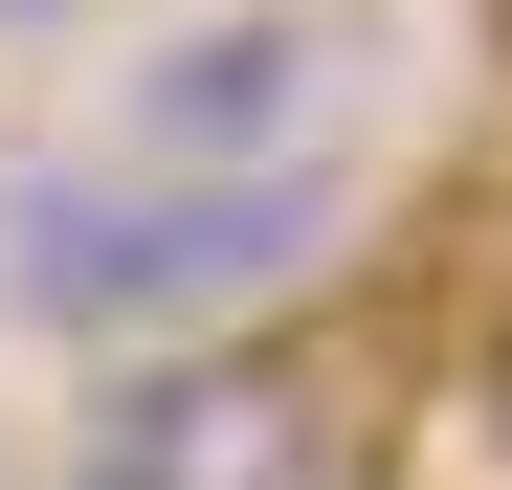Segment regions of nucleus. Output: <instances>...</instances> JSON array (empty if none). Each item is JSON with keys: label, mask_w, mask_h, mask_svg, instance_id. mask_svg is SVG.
<instances>
[{"label": "nucleus", "mask_w": 512, "mask_h": 490, "mask_svg": "<svg viewBox=\"0 0 512 490\" xmlns=\"http://www.w3.org/2000/svg\"><path fill=\"white\" fill-rule=\"evenodd\" d=\"M112 490H334V357L290 335H179L112 379Z\"/></svg>", "instance_id": "obj_3"}, {"label": "nucleus", "mask_w": 512, "mask_h": 490, "mask_svg": "<svg viewBox=\"0 0 512 490\" xmlns=\"http://www.w3.org/2000/svg\"><path fill=\"white\" fill-rule=\"evenodd\" d=\"M379 67L357 0H201L179 45L112 90V156L134 179H268V156H334V90Z\"/></svg>", "instance_id": "obj_2"}, {"label": "nucleus", "mask_w": 512, "mask_h": 490, "mask_svg": "<svg viewBox=\"0 0 512 490\" xmlns=\"http://www.w3.org/2000/svg\"><path fill=\"white\" fill-rule=\"evenodd\" d=\"M357 179L334 156H268V179H134V156H67V179H0V312L90 357H179L223 312H268L334 268Z\"/></svg>", "instance_id": "obj_1"}, {"label": "nucleus", "mask_w": 512, "mask_h": 490, "mask_svg": "<svg viewBox=\"0 0 512 490\" xmlns=\"http://www.w3.org/2000/svg\"><path fill=\"white\" fill-rule=\"evenodd\" d=\"M90 490H112V468H90Z\"/></svg>", "instance_id": "obj_4"}]
</instances>
